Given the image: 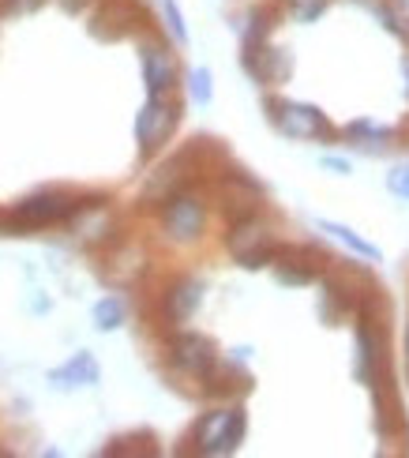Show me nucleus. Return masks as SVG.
Returning a JSON list of instances; mask_svg holds the SVG:
<instances>
[{
  "mask_svg": "<svg viewBox=\"0 0 409 458\" xmlns=\"http://www.w3.org/2000/svg\"><path fill=\"white\" fill-rule=\"evenodd\" d=\"M267 117L285 140H297V143H335V140H342L327 113L320 106H308V102L267 98Z\"/></svg>",
  "mask_w": 409,
  "mask_h": 458,
  "instance_id": "nucleus-1",
  "label": "nucleus"
},
{
  "mask_svg": "<svg viewBox=\"0 0 409 458\" xmlns=\"http://www.w3.org/2000/svg\"><path fill=\"white\" fill-rule=\"evenodd\" d=\"M244 436H248V413L241 406H229V410L203 413L196 428H192V444H196V454L203 458H226V454H237Z\"/></svg>",
  "mask_w": 409,
  "mask_h": 458,
  "instance_id": "nucleus-2",
  "label": "nucleus"
},
{
  "mask_svg": "<svg viewBox=\"0 0 409 458\" xmlns=\"http://www.w3.org/2000/svg\"><path fill=\"white\" fill-rule=\"evenodd\" d=\"M226 248H229L233 259H237L241 267H248V271L270 267V263H275V256H278V244H275V237H270V225L260 222L256 215L241 218L237 225L229 229Z\"/></svg>",
  "mask_w": 409,
  "mask_h": 458,
  "instance_id": "nucleus-3",
  "label": "nucleus"
},
{
  "mask_svg": "<svg viewBox=\"0 0 409 458\" xmlns=\"http://www.w3.org/2000/svg\"><path fill=\"white\" fill-rule=\"evenodd\" d=\"M80 211H83V203L75 199V196L56 192V188H42V192L19 199L12 218H15V225H23V229H38V225L68 222L72 215H80Z\"/></svg>",
  "mask_w": 409,
  "mask_h": 458,
  "instance_id": "nucleus-4",
  "label": "nucleus"
},
{
  "mask_svg": "<svg viewBox=\"0 0 409 458\" xmlns=\"http://www.w3.org/2000/svg\"><path fill=\"white\" fill-rule=\"evenodd\" d=\"M169 365L192 376V379H210V372L222 365V357H218V346L200 335V331H181V335H173L169 338Z\"/></svg>",
  "mask_w": 409,
  "mask_h": 458,
  "instance_id": "nucleus-5",
  "label": "nucleus"
},
{
  "mask_svg": "<svg viewBox=\"0 0 409 458\" xmlns=\"http://www.w3.org/2000/svg\"><path fill=\"white\" fill-rule=\"evenodd\" d=\"M162 229L169 241H181V244L200 241L207 229V203L196 192H173L162 211Z\"/></svg>",
  "mask_w": 409,
  "mask_h": 458,
  "instance_id": "nucleus-6",
  "label": "nucleus"
},
{
  "mask_svg": "<svg viewBox=\"0 0 409 458\" xmlns=\"http://www.w3.org/2000/svg\"><path fill=\"white\" fill-rule=\"evenodd\" d=\"M177 121H181V113L169 98H150L147 94L143 109L135 113V143H140L143 155H154L158 147H166V140L173 136Z\"/></svg>",
  "mask_w": 409,
  "mask_h": 458,
  "instance_id": "nucleus-7",
  "label": "nucleus"
},
{
  "mask_svg": "<svg viewBox=\"0 0 409 458\" xmlns=\"http://www.w3.org/2000/svg\"><path fill=\"white\" fill-rule=\"evenodd\" d=\"M140 64H143V87L150 98H169L177 87V56L162 42H143L140 49Z\"/></svg>",
  "mask_w": 409,
  "mask_h": 458,
  "instance_id": "nucleus-8",
  "label": "nucleus"
},
{
  "mask_svg": "<svg viewBox=\"0 0 409 458\" xmlns=\"http://www.w3.org/2000/svg\"><path fill=\"white\" fill-rule=\"evenodd\" d=\"M46 379H49V387H53V391H83V387H98L102 365H98V357H94L90 350H80V353H72L64 365L49 369Z\"/></svg>",
  "mask_w": 409,
  "mask_h": 458,
  "instance_id": "nucleus-9",
  "label": "nucleus"
},
{
  "mask_svg": "<svg viewBox=\"0 0 409 458\" xmlns=\"http://www.w3.org/2000/svg\"><path fill=\"white\" fill-rule=\"evenodd\" d=\"M244 64L267 87H278V83H285L289 75H294V56H289L285 49H278V46H267V42L244 49Z\"/></svg>",
  "mask_w": 409,
  "mask_h": 458,
  "instance_id": "nucleus-10",
  "label": "nucleus"
},
{
  "mask_svg": "<svg viewBox=\"0 0 409 458\" xmlns=\"http://www.w3.org/2000/svg\"><path fill=\"white\" fill-rule=\"evenodd\" d=\"M200 304H203V282L200 278H192V275H184V278H177L166 290V297H162V312H166V319L173 323V327H181V323H188L192 316L200 312Z\"/></svg>",
  "mask_w": 409,
  "mask_h": 458,
  "instance_id": "nucleus-11",
  "label": "nucleus"
},
{
  "mask_svg": "<svg viewBox=\"0 0 409 458\" xmlns=\"http://www.w3.org/2000/svg\"><path fill=\"white\" fill-rule=\"evenodd\" d=\"M379 369H387L383 338H376L372 319L361 316V323H357V369H354V372H357L361 384H372V376H376Z\"/></svg>",
  "mask_w": 409,
  "mask_h": 458,
  "instance_id": "nucleus-12",
  "label": "nucleus"
},
{
  "mask_svg": "<svg viewBox=\"0 0 409 458\" xmlns=\"http://www.w3.org/2000/svg\"><path fill=\"white\" fill-rule=\"evenodd\" d=\"M338 136L349 140L354 147H361V150H387L398 140V131L387 128V124H376L372 117H357V121H349L345 128H338Z\"/></svg>",
  "mask_w": 409,
  "mask_h": 458,
  "instance_id": "nucleus-13",
  "label": "nucleus"
},
{
  "mask_svg": "<svg viewBox=\"0 0 409 458\" xmlns=\"http://www.w3.org/2000/svg\"><path fill=\"white\" fill-rule=\"evenodd\" d=\"M316 229H323V233H330L338 244H345L354 256H361L364 263H379L383 259V252H379V244H372V241H364L354 225H345V222H330V218H316Z\"/></svg>",
  "mask_w": 409,
  "mask_h": 458,
  "instance_id": "nucleus-14",
  "label": "nucleus"
},
{
  "mask_svg": "<svg viewBox=\"0 0 409 458\" xmlns=\"http://www.w3.org/2000/svg\"><path fill=\"white\" fill-rule=\"evenodd\" d=\"M90 323H94V331H102V335L121 331L128 323V301L116 297V293L98 297V301H94V309H90Z\"/></svg>",
  "mask_w": 409,
  "mask_h": 458,
  "instance_id": "nucleus-15",
  "label": "nucleus"
},
{
  "mask_svg": "<svg viewBox=\"0 0 409 458\" xmlns=\"http://www.w3.org/2000/svg\"><path fill=\"white\" fill-rule=\"evenodd\" d=\"M270 27H275V12H270V8H251L248 12V27H244V49L263 46Z\"/></svg>",
  "mask_w": 409,
  "mask_h": 458,
  "instance_id": "nucleus-16",
  "label": "nucleus"
},
{
  "mask_svg": "<svg viewBox=\"0 0 409 458\" xmlns=\"http://www.w3.org/2000/svg\"><path fill=\"white\" fill-rule=\"evenodd\" d=\"M275 271H278V282H285V285H304V282L316 278V267H311V263L285 259L282 252L275 256Z\"/></svg>",
  "mask_w": 409,
  "mask_h": 458,
  "instance_id": "nucleus-17",
  "label": "nucleus"
},
{
  "mask_svg": "<svg viewBox=\"0 0 409 458\" xmlns=\"http://www.w3.org/2000/svg\"><path fill=\"white\" fill-rule=\"evenodd\" d=\"M188 98L196 102V106H210L214 102V75H210V68H192L188 72Z\"/></svg>",
  "mask_w": 409,
  "mask_h": 458,
  "instance_id": "nucleus-18",
  "label": "nucleus"
},
{
  "mask_svg": "<svg viewBox=\"0 0 409 458\" xmlns=\"http://www.w3.org/2000/svg\"><path fill=\"white\" fill-rule=\"evenodd\" d=\"M162 15H166V27L173 34V42L188 46V23H184V12H181L177 0H162Z\"/></svg>",
  "mask_w": 409,
  "mask_h": 458,
  "instance_id": "nucleus-19",
  "label": "nucleus"
},
{
  "mask_svg": "<svg viewBox=\"0 0 409 458\" xmlns=\"http://www.w3.org/2000/svg\"><path fill=\"white\" fill-rule=\"evenodd\" d=\"M327 8H330V0H289V12H294L297 23H316Z\"/></svg>",
  "mask_w": 409,
  "mask_h": 458,
  "instance_id": "nucleus-20",
  "label": "nucleus"
},
{
  "mask_svg": "<svg viewBox=\"0 0 409 458\" xmlns=\"http://www.w3.org/2000/svg\"><path fill=\"white\" fill-rule=\"evenodd\" d=\"M387 192L398 196V199H409V162L395 165L391 174H387Z\"/></svg>",
  "mask_w": 409,
  "mask_h": 458,
  "instance_id": "nucleus-21",
  "label": "nucleus"
},
{
  "mask_svg": "<svg viewBox=\"0 0 409 458\" xmlns=\"http://www.w3.org/2000/svg\"><path fill=\"white\" fill-rule=\"evenodd\" d=\"M42 4H46V0H4V12H34Z\"/></svg>",
  "mask_w": 409,
  "mask_h": 458,
  "instance_id": "nucleus-22",
  "label": "nucleus"
},
{
  "mask_svg": "<svg viewBox=\"0 0 409 458\" xmlns=\"http://www.w3.org/2000/svg\"><path fill=\"white\" fill-rule=\"evenodd\" d=\"M323 165H327V169H335V174H345V177L354 174V162H349V158H330V155H327Z\"/></svg>",
  "mask_w": 409,
  "mask_h": 458,
  "instance_id": "nucleus-23",
  "label": "nucleus"
},
{
  "mask_svg": "<svg viewBox=\"0 0 409 458\" xmlns=\"http://www.w3.org/2000/svg\"><path fill=\"white\" fill-rule=\"evenodd\" d=\"M402 80H405V102H409V53L402 56Z\"/></svg>",
  "mask_w": 409,
  "mask_h": 458,
  "instance_id": "nucleus-24",
  "label": "nucleus"
},
{
  "mask_svg": "<svg viewBox=\"0 0 409 458\" xmlns=\"http://www.w3.org/2000/svg\"><path fill=\"white\" fill-rule=\"evenodd\" d=\"M405 357H409V327H405Z\"/></svg>",
  "mask_w": 409,
  "mask_h": 458,
  "instance_id": "nucleus-25",
  "label": "nucleus"
}]
</instances>
